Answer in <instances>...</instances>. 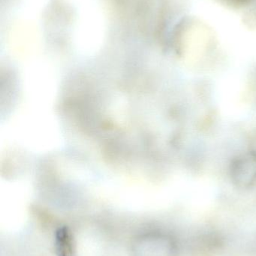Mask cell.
Returning a JSON list of instances; mask_svg holds the SVG:
<instances>
[{
    "instance_id": "cell-1",
    "label": "cell",
    "mask_w": 256,
    "mask_h": 256,
    "mask_svg": "<svg viewBox=\"0 0 256 256\" xmlns=\"http://www.w3.org/2000/svg\"><path fill=\"white\" fill-rule=\"evenodd\" d=\"M230 177L240 188H248L256 182V153L246 152L236 156L230 165Z\"/></svg>"
},
{
    "instance_id": "cell-2",
    "label": "cell",
    "mask_w": 256,
    "mask_h": 256,
    "mask_svg": "<svg viewBox=\"0 0 256 256\" xmlns=\"http://www.w3.org/2000/svg\"><path fill=\"white\" fill-rule=\"evenodd\" d=\"M59 234V252L60 256H70V236L66 230H61Z\"/></svg>"
}]
</instances>
